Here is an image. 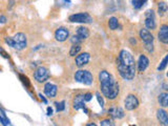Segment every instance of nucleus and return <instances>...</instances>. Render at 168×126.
<instances>
[{
	"label": "nucleus",
	"instance_id": "39448f33",
	"mask_svg": "<svg viewBox=\"0 0 168 126\" xmlns=\"http://www.w3.org/2000/svg\"><path fill=\"white\" fill-rule=\"evenodd\" d=\"M69 20L70 22H78V23H91L93 18L87 13H78V14L70 15Z\"/></svg>",
	"mask_w": 168,
	"mask_h": 126
},
{
	"label": "nucleus",
	"instance_id": "f03ea898",
	"mask_svg": "<svg viewBox=\"0 0 168 126\" xmlns=\"http://www.w3.org/2000/svg\"><path fill=\"white\" fill-rule=\"evenodd\" d=\"M100 87L103 95L107 99L113 100L119 95V84L116 82L113 75H110L107 71H102L99 74Z\"/></svg>",
	"mask_w": 168,
	"mask_h": 126
},
{
	"label": "nucleus",
	"instance_id": "a211bd4d",
	"mask_svg": "<svg viewBox=\"0 0 168 126\" xmlns=\"http://www.w3.org/2000/svg\"><path fill=\"white\" fill-rule=\"evenodd\" d=\"M76 36H78L81 40H85L89 37V31L87 28L85 26H79L77 28V33H76Z\"/></svg>",
	"mask_w": 168,
	"mask_h": 126
},
{
	"label": "nucleus",
	"instance_id": "dca6fc26",
	"mask_svg": "<svg viewBox=\"0 0 168 126\" xmlns=\"http://www.w3.org/2000/svg\"><path fill=\"white\" fill-rule=\"evenodd\" d=\"M108 114L112 116L113 119H121L124 117V111L120 107H110Z\"/></svg>",
	"mask_w": 168,
	"mask_h": 126
},
{
	"label": "nucleus",
	"instance_id": "cd10ccee",
	"mask_svg": "<svg viewBox=\"0 0 168 126\" xmlns=\"http://www.w3.org/2000/svg\"><path fill=\"white\" fill-rule=\"evenodd\" d=\"M70 41H72L73 44H80V42L82 41V40H81L78 36H73L72 39H70Z\"/></svg>",
	"mask_w": 168,
	"mask_h": 126
},
{
	"label": "nucleus",
	"instance_id": "20e7f679",
	"mask_svg": "<svg viewBox=\"0 0 168 126\" xmlns=\"http://www.w3.org/2000/svg\"><path fill=\"white\" fill-rule=\"evenodd\" d=\"M75 80L77 82H80L85 85H91L94 81L93 75L89 73L88 71H83V69H79L76 72L75 74Z\"/></svg>",
	"mask_w": 168,
	"mask_h": 126
},
{
	"label": "nucleus",
	"instance_id": "1a4fd4ad",
	"mask_svg": "<svg viewBox=\"0 0 168 126\" xmlns=\"http://www.w3.org/2000/svg\"><path fill=\"white\" fill-rule=\"evenodd\" d=\"M140 37H141V39H142V41L144 42L145 45L153 44V36L151 35V33L148 31V29H146V28L141 29Z\"/></svg>",
	"mask_w": 168,
	"mask_h": 126
},
{
	"label": "nucleus",
	"instance_id": "9d476101",
	"mask_svg": "<svg viewBox=\"0 0 168 126\" xmlns=\"http://www.w3.org/2000/svg\"><path fill=\"white\" fill-rule=\"evenodd\" d=\"M69 32L65 28H59L55 33V38L59 42L65 41L69 38Z\"/></svg>",
	"mask_w": 168,
	"mask_h": 126
},
{
	"label": "nucleus",
	"instance_id": "7c9ffc66",
	"mask_svg": "<svg viewBox=\"0 0 168 126\" xmlns=\"http://www.w3.org/2000/svg\"><path fill=\"white\" fill-rule=\"evenodd\" d=\"M91 97H93V95H91V93H85V95H84V99H85L86 102L91 101Z\"/></svg>",
	"mask_w": 168,
	"mask_h": 126
},
{
	"label": "nucleus",
	"instance_id": "c756f323",
	"mask_svg": "<svg viewBox=\"0 0 168 126\" xmlns=\"http://www.w3.org/2000/svg\"><path fill=\"white\" fill-rule=\"evenodd\" d=\"M20 79H21V81L26 85V86H29V82L28 77H24L23 75H20Z\"/></svg>",
	"mask_w": 168,
	"mask_h": 126
},
{
	"label": "nucleus",
	"instance_id": "5701e85b",
	"mask_svg": "<svg viewBox=\"0 0 168 126\" xmlns=\"http://www.w3.org/2000/svg\"><path fill=\"white\" fill-rule=\"evenodd\" d=\"M146 1H147V0H132V7H134L135 9L139 10L146 3Z\"/></svg>",
	"mask_w": 168,
	"mask_h": 126
},
{
	"label": "nucleus",
	"instance_id": "2f4dec72",
	"mask_svg": "<svg viewBox=\"0 0 168 126\" xmlns=\"http://www.w3.org/2000/svg\"><path fill=\"white\" fill-rule=\"evenodd\" d=\"M47 115L48 116H51V115H53V109H51V107H50V106L47 107Z\"/></svg>",
	"mask_w": 168,
	"mask_h": 126
},
{
	"label": "nucleus",
	"instance_id": "423d86ee",
	"mask_svg": "<svg viewBox=\"0 0 168 126\" xmlns=\"http://www.w3.org/2000/svg\"><path fill=\"white\" fill-rule=\"evenodd\" d=\"M34 78L35 80L39 83L45 82L46 80H48V78H50V72H48L47 68L43 67V66H40V67H38L36 71H35Z\"/></svg>",
	"mask_w": 168,
	"mask_h": 126
},
{
	"label": "nucleus",
	"instance_id": "f704fd0d",
	"mask_svg": "<svg viewBox=\"0 0 168 126\" xmlns=\"http://www.w3.org/2000/svg\"><path fill=\"white\" fill-rule=\"evenodd\" d=\"M86 126H97V125L95 124V123H89V124H87Z\"/></svg>",
	"mask_w": 168,
	"mask_h": 126
},
{
	"label": "nucleus",
	"instance_id": "ddd939ff",
	"mask_svg": "<svg viewBox=\"0 0 168 126\" xmlns=\"http://www.w3.org/2000/svg\"><path fill=\"white\" fill-rule=\"evenodd\" d=\"M158 37H159V40L162 42V43L168 44V25L163 24L161 28H160Z\"/></svg>",
	"mask_w": 168,
	"mask_h": 126
},
{
	"label": "nucleus",
	"instance_id": "4468645a",
	"mask_svg": "<svg viewBox=\"0 0 168 126\" xmlns=\"http://www.w3.org/2000/svg\"><path fill=\"white\" fill-rule=\"evenodd\" d=\"M57 90H58V88H57L56 85L53 84V83H46V84L44 85V93L48 98L56 97Z\"/></svg>",
	"mask_w": 168,
	"mask_h": 126
},
{
	"label": "nucleus",
	"instance_id": "6e6552de",
	"mask_svg": "<svg viewBox=\"0 0 168 126\" xmlns=\"http://www.w3.org/2000/svg\"><path fill=\"white\" fill-rule=\"evenodd\" d=\"M124 104H125V108L127 111H134L139 106V100L135 95H128L124 101Z\"/></svg>",
	"mask_w": 168,
	"mask_h": 126
},
{
	"label": "nucleus",
	"instance_id": "7ed1b4c3",
	"mask_svg": "<svg viewBox=\"0 0 168 126\" xmlns=\"http://www.w3.org/2000/svg\"><path fill=\"white\" fill-rule=\"evenodd\" d=\"M4 40L10 46L14 47V49L17 50H22L25 49L26 45H28L26 36L23 33L16 34L14 37H7Z\"/></svg>",
	"mask_w": 168,
	"mask_h": 126
},
{
	"label": "nucleus",
	"instance_id": "b1692460",
	"mask_svg": "<svg viewBox=\"0 0 168 126\" xmlns=\"http://www.w3.org/2000/svg\"><path fill=\"white\" fill-rule=\"evenodd\" d=\"M167 63H168V55L165 56L164 59L162 60V62L160 63V65H159V67H158L159 71H163V69H165V67H166V65H167Z\"/></svg>",
	"mask_w": 168,
	"mask_h": 126
},
{
	"label": "nucleus",
	"instance_id": "f257e3e1",
	"mask_svg": "<svg viewBox=\"0 0 168 126\" xmlns=\"http://www.w3.org/2000/svg\"><path fill=\"white\" fill-rule=\"evenodd\" d=\"M135 58L129 52L123 50L117 59V66L119 74L125 80H132L135 76Z\"/></svg>",
	"mask_w": 168,
	"mask_h": 126
},
{
	"label": "nucleus",
	"instance_id": "0eeeda50",
	"mask_svg": "<svg viewBox=\"0 0 168 126\" xmlns=\"http://www.w3.org/2000/svg\"><path fill=\"white\" fill-rule=\"evenodd\" d=\"M145 25L148 29L156 28V16H154V12L153 10H149L145 13Z\"/></svg>",
	"mask_w": 168,
	"mask_h": 126
},
{
	"label": "nucleus",
	"instance_id": "a878e982",
	"mask_svg": "<svg viewBox=\"0 0 168 126\" xmlns=\"http://www.w3.org/2000/svg\"><path fill=\"white\" fill-rule=\"evenodd\" d=\"M101 126H115V123L113 122V120L105 119L101 121Z\"/></svg>",
	"mask_w": 168,
	"mask_h": 126
},
{
	"label": "nucleus",
	"instance_id": "e433bc0d",
	"mask_svg": "<svg viewBox=\"0 0 168 126\" xmlns=\"http://www.w3.org/2000/svg\"><path fill=\"white\" fill-rule=\"evenodd\" d=\"M131 126H132V125H131Z\"/></svg>",
	"mask_w": 168,
	"mask_h": 126
},
{
	"label": "nucleus",
	"instance_id": "aec40b11",
	"mask_svg": "<svg viewBox=\"0 0 168 126\" xmlns=\"http://www.w3.org/2000/svg\"><path fill=\"white\" fill-rule=\"evenodd\" d=\"M81 50V46L80 44H73V46L70 47V50H69V56L74 57V56L78 55L79 52Z\"/></svg>",
	"mask_w": 168,
	"mask_h": 126
},
{
	"label": "nucleus",
	"instance_id": "412c9836",
	"mask_svg": "<svg viewBox=\"0 0 168 126\" xmlns=\"http://www.w3.org/2000/svg\"><path fill=\"white\" fill-rule=\"evenodd\" d=\"M108 25H109V28L110 29H116L118 28V25H119V21L118 19L116 17H112V18H109V20H108Z\"/></svg>",
	"mask_w": 168,
	"mask_h": 126
},
{
	"label": "nucleus",
	"instance_id": "72a5a7b5",
	"mask_svg": "<svg viewBox=\"0 0 168 126\" xmlns=\"http://www.w3.org/2000/svg\"><path fill=\"white\" fill-rule=\"evenodd\" d=\"M163 87H164V89L168 90V85H166V84H163Z\"/></svg>",
	"mask_w": 168,
	"mask_h": 126
},
{
	"label": "nucleus",
	"instance_id": "f3484780",
	"mask_svg": "<svg viewBox=\"0 0 168 126\" xmlns=\"http://www.w3.org/2000/svg\"><path fill=\"white\" fill-rule=\"evenodd\" d=\"M84 102H85V99H84V95H77L74 99V108L75 109H81L85 107V104H84Z\"/></svg>",
	"mask_w": 168,
	"mask_h": 126
},
{
	"label": "nucleus",
	"instance_id": "c85d7f7f",
	"mask_svg": "<svg viewBox=\"0 0 168 126\" xmlns=\"http://www.w3.org/2000/svg\"><path fill=\"white\" fill-rule=\"evenodd\" d=\"M96 96H97V100H98V102H99V104L101 106H104V100H103V98L101 97V95H100L99 93H96Z\"/></svg>",
	"mask_w": 168,
	"mask_h": 126
},
{
	"label": "nucleus",
	"instance_id": "393cba45",
	"mask_svg": "<svg viewBox=\"0 0 168 126\" xmlns=\"http://www.w3.org/2000/svg\"><path fill=\"white\" fill-rule=\"evenodd\" d=\"M55 105H56V107H57V111H63V109L65 108V102H64V101H61L60 103H59V102H56Z\"/></svg>",
	"mask_w": 168,
	"mask_h": 126
},
{
	"label": "nucleus",
	"instance_id": "473e14b6",
	"mask_svg": "<svg viewBox=\"0 0 168 126\" xmlns=\"http://www.w3.org/2000/svg\"><path fill=\"white\" fill-rule=\"evenodd\" d=\"M0 20H1V23H4L5 20H7V18H5L4 16H1V17H0Z\"/></svg>",
	"mask_w": 168,
	"mask_h": 126
},
{
	"label": "nucleus",
	"instance_id": "c9c22d12",
	"mask_svg": "<svg viewBox=\"0 0 168 126\" xmlns=\"http://www.w3.org/2000/svg\"><path fill=\"white\" fill-rule=\"evenodd\" d=\"M167 77H168V73H167Z\"/></svg>",
	"mask_w": 168,
	"mask_h": 126
},
{
	"label": "nucleus",
	"instance_id": "4be33fe9",
	"mask_svg": "<svg viewBox=\"0 0 168 126\" xmlns=\"http://www.w3.org/2000/svg\"><path fill=\"white\" fill-rule=\"evenodd\" d=\"M158 10H159V14H160V16H163V15H164V13H166V12H167L168 7H167V4L165 3V2H160L159 5H158Z\"/></svg>",
	"mask_w": 168,
	"mask_h": 126
},
{
	"label": "nucleus",
	"instance_id": "2eb2a0df",
	"mask_svg": "<svg viewBox=\"0 0 168 126\" xmlns=\"http://www.w3.org/2000/svg\"><path fill=\"white\" fill-rule=\"evenodd\" d=\"M148 65H149V60H148V58L144 55H141L139 58V61H138V69H139V72L143 73V72L148 67Z\"/></svg>",
	"mask_w": 168,
	"mask_h": 126
},
{
	"label": "nucleus",
	"instance_id": "9b49d317",
	"mask_svg": "<svg viewBox=\"0 0 168 126\" xmlns=\"http://www.w3.org/2000/svg\"><path fill=\"white\" fill-rule=\"evenodd\" d=\"M89 59H91V55H89L88 53L80 54V55H78L77 57H76V65L79 66V67H81V66L83 65H86V64L88 63Z\"/></svg>",
	"mask_w": 168,
	"mask_h": 126
},
{
	"label": "nucleus",
	"instance_id": "f8f14e48",
	"mask_svg": "<svg viewBox=\"0 0 168 126\" xmlns=\"http://www.w3.org/2000/svg\"><path fill=\"white\" fill-rule=\"evenodd\" d=\"M157 118L159 120L160 126H168V114L164 109H158Z\"/></svg>",
	"mask_w": 168,
	"mask_h": 126
},
{
	"label": "nucleus",
	"instance_id": "bb28decb",
	"mask_svg": "<svg viewBox=\"0 0 168 126\" xmlns=\"http://www.w3.org/2000/svg\"><path fill=\"white\" fill-rule=\"evenodd\" d=\"M7 122H9V120H7V117H5L4 111H1V123H2V125H3V126H7Z\"/></svg>",
	"mask_w": 168,
	"mask_h": 126
},
{
	"label": "nucleus",
	"instance_id": "6ab92c4d",
	"mask_svg": "<svg viewBox=\"0 0 168 126\" xmlns=\"http://www.w3.org/2000/svg\"><path fill=\"white\" fill-rule=\"evenodd\" d=\"M158 100H159L160 105L163 107H167L168 106V93H160Z\"/></svg>",
	"mask_w": 168,
	"mask_h": 126
}]
</instances>
